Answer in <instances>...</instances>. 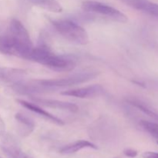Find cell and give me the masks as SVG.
Instances as JSON below:
<instances>
[{
	"label": "cell",
	"instance_id": "obj_1",
	"mask_svg": "<svg viewBox=\"0 0 158 158\" xmlns=\"http://www.w3.org/2000/svg\"><path fill=\"white\" fill-rule=\"evenodd\" d=\"M33 48L26 27L19 20L12 19L7 32L0 35V53L29 60Z\"/></svg>",
	"mask_w": 158,
	"mask_h": 158
},
{
	"label": "cell",
	"instance_id": "obj_2",
	"mask_svg": "<svg viewBox=\"0 0 158 158\" xmlns=\"http://www.w3.org/2000/svg\"><path fill=\"white\" fill-rule=\"evenodd\" d=\"M98 75L99 73L97 71L90 70L80 72L68 76L64 78L56 79V80H33L27 83L26 90L29 94L49 92L51 90H56L59 88L69 87V86L86 83L96 78Z\"/></svg>",
	"mask_w": 158,
	"mask_h": 158
},
{
	"label": "cell",
	"instance_id": "obj_3",
	"mask_svg": "<svg viewBox=\"0 0 158 158\" xmlns=\"http://www.w3.org/2000/svg\"><path fill=\"white\" fill-rule=\"evenodd\" d=\"M29 60L36 62L52 70L58 72H69L75 69L77 61L73 56L57 55L46 45L34 47L29 56Z\"/></svg>",
	"mask_w": 158,
	"mask_h": 158
},
{
	"label": "cell",
	"instance_id": "obj_4",
	"mask_svg": "<svg viewBox=\"0 0 158 158\" xmlns=\"http://www.w3.org/2000/svg\"><path fill=\"white\" fill-rule=\"evenodd\" d=\"M52 26L65 40L80 46L89 43V35L86 29L77 23L69 19L52 20Z\"/></svg>",
	"mask_w": 158,
	"mask_h": 158
},
{
	"label": "cell",
	"instance_id": "obj_5",
	"mask_svg": "<svg viewBox=\"0 0 158 158\" xmlns=\"http://www.w3.org/2000/svg\"><path fill=\"white\" fill-rule=\"evenodd\" d=\"M82 9L84 12L97 14L114 22L125 23L127 22V17L118 9L110 6L97 1L88 0L82 3Z\"/></svg>",
	"mask_w": 158,
	"mask_h": 158
},
{
	"label": "cell",
	"instance_id": "obj_6",
	"mask_svg": "<svg viewBox=\"0 0 158 158\" xmlns=\"http://www.w3.org/2000/svg\"><path fill=\"white\" fill-rule=\"evenodd\" d=\"M104 92V89L100 85L96 84L85 87L77 88V89H67L61 93L62 95L67 97H77V98H94L102 95Z\"/></svg>",
	"mask_w": 158,
	"mask_h": 158
},
{
	"label": "cell",
	"instance_id": "obj_7",
	"mask_svg": "<svg viewBox=\"0 0 158 158\" xmlns=\"http://www.w3.org/2000/svg\"><path fill=\"white\" fill-rule=\"evenodd\" d=\"M123 3L137 10L158 17V4L149 0H120Z\"/></svg>",
	"mask_w": 158,
	"mask_h": 158
},
{
	"label": "cell",
	"instance_id": "obj_8",
	"mask_svg": "<svg viewBox=\"0 0 158 158\" xmlns=\"http://www.w3.org/2000/svg\"><path fill=\"white\" fill-rule=\"evenodd\" d=\"M32 100L36 103L46 106V107L53 108V109L62 110L65 111L76 113L79 110V107L75 103L70 102L62 101V100H52V99H43V98H33Z\"/></svg>",
	"mask_w": 158,
	"mask_h": 158
},
{
	"label": "cell",
	"instance_id": "obj_9",
	"mask_svg": "<svg viewBox=\"0 0 158 158\" xmlns=\"http://www.w3.org/2000/svg\"><path fill=\"white\" fill-rule=\"evenodd\" d=\"M26 74V71L21 69L0 67V80L13 85L23 81Z\"/></svg>",
	"mask_w": 158,
	"mask_h": 158
},
{
	"label": "cell",
	"instance_id": "obj_10",
	"mask_svg": "<svg viewBox=\"0 0 158 158\" xmlns=\"http://www.w3.org/2000/svg\"><path fill=\"white\" fill-rule=\"evenodd\" d=\"M17 102L19 103L21 106H23V107L26 108L29 110L32 111V113H35V114H38L39 116H40L41 117L44 118L45 120H47L49 121L52 122V123H56L57 125H60V126H62V125L64 124V122L61 120V119L58 118V117H55L54 115L51 114L50 113L47 112L45 110L42 109L41 107H40L37 105L33 104L32 103H29V102L26 101V100H17Z\"/></svg>",
	"mask_w": 158,
	"mask_h": 158
},
{
	"label": "cell",
	"instance_id": "obj_11",
	"mask_svg": "<svg viewBox=\"0 0 158 158\" xmlns=\"http://www.w3.org/2000/svg\"><path fill=\"white\" fill-rule=\"evenodd\" d=\"M85 148H91V149L96 150L97 149V147L94 143L87 141V140H80L66 145L60 149V152L62 154H72L78 152L80 150L85 149Z\"/></svg>",
	"mask_w": 158,
	"mask_h": 158
},
{
	"label": "cell",
	"instance_id": "obj_12",
	"mask_svg": "<svg viewBox=\"0 0 158 158\" xmlns=\"http://www.w3.org/2000/svg\"><path fill=\"white\" fill-rule=\"evenodd\" d=\"M16 121L19 123L20 126V134L23 137L29 136L33 131L35 128V123L29 117H26L23 114L18 113L15 115Z\"/></svg>",
	"mask_w": 158,
	"mask_h": 158
},
{
	"label": "cell",
	"instance_id": "obj_13",
	"mask_svg": "<svg viewBox=\"0 0 158 158\" xmlns=\"http://www.w3.org/2000/svg\"><path fill=\"white\" fill-rule=\"evenodd\" d=\"M29 2L52 12H61L63 7L56 0H28Z\"/></svg>",
	"mask_w": 158,
	"mask_h": 158
},
{
	"label": "cell",
	"instance_id": "obj_14",
	"mask_svg": "<svg viewBox=\"0 0 158 158\" xmlns=\"http://www.w3.org/2000/svg\"><path fill=\"white\" fill-rule=\"evenodd\" d=\"M127 101L129 102L130 104H131L132 106H135L136 108L140 110V111L145 114L146 115L149 116L150 117L154 119L156 121H158V113L155 112L154 110H153L151 108H150L148 105L145 104L144 103H143L140 100H137V99H129L127 100Z\"/></svg>",
	"mask_w": 158,
	"mask_h": 158
},
{
	"label": "cell",
	"instance_id": "obj_15",
	"mask_svg": "<svg viewBox=\"0 0 158 158\" xmlns=\"http://www.w3.org/2000/svg\"><path fill=\"white\" fill-rule=\"evenodd\" d=\"M2 150L11 158H33L23 152L20 148L12 143H6L2 146Z\"/></svg>",
	"mask_w": 158,
	"mask_h": 158
},
{
	"label": "cell",
	"instance_id": "obj_16",
	"mask_svg": "<svg viewBox=\"0 0 158 158\" xmlns=\"http://www.w3.org/2000/svg\"><path fill=\"white\" fill-rule=\"evenodd\" d=\"M140 125L142 127L151 134L153 137L158 138V123L154 122L147 121V120H141Z\"/></svg>",
	"mask_w": 158,
	"mask_h": 158
},
{
	"label": "cell",
	"instance_id": "obj_17",
	"mask_svg": "<svg viewBox=\"0 0 158 158\" xmlns=\"http://www.w3.org/2000/svg\"><path fill=\"white\" fill-rule=\"evenodd\" d=\"M123 154L128 157L134 158V157H136L137 156V151H135V150L130 149V148H128V149H125L124 151H123Z\"/></svg>",
	"mask_w": 158,
	"mask_h": 158
},
{
	"label": "cell",
	"instance_id": "obj_18",
	"mask_svg": "<svg viewBox=\"0 0 158 158\" xmlns=\"http://www.w3.org/2000/svg\"><path fill=\"white\" fill-rule=\"evenodd\" d=\"M142 157L143 158H158V153L148 151V152L143 153L142 154Z\"/></svg>",
	"mask_w": 158,
	"mask_h": 158
},
{
	"label": "cell",
	"instance_id": "obj_19",
	"mask_svg": "<svg viewBox=\"0 0 158 158\" xmlns=\"http://www.w3.org/2000/svg\"><path fill=\"white\" fill-rule=\"evenodd\" d=\"M4 129V123H3L1 117H0V131H2Z\"/></svg>",
	"mask_w": 158,
	"mask_h": 158
},
{
	"label": "cell",
	"instance_id": "obj_20",
	"mask_svg": "<svg viewBox=\"0 0 158 158\" xmlns=\"http://www.w3.org/2000/svg\"><path fill=\"white\" fill-rule=\"evenodd\" d=\"M157 143H158V141H157Z\"/></svg>",
	"mask_w": 158,
	"mask_h": 158
}]
</instances>
